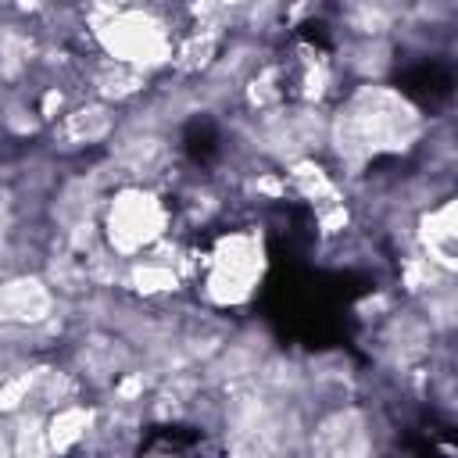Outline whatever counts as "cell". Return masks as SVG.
I'll use <instances>...</instances> for the list:
<instances>
[{"label": "cell", "mask_w": 458, "mask_h": 458, "mask_svg": "<svg viewBox=\"0 0 458 458\" xmlns=\"http://www.w3.org/2000/svg\"><path fill=\"white\" fill-rule=\"evenodd\" d=\"M429 125L426 111L390 79L351 82L329 104L322 157L340 179L358 182L383 161L419 154Z\"/></svg>", "instance_id": "1"}, {"label": "cell", "mask_w": 458, "mask_h": 458, "mask_svg": "<svg viewBox=\"0 0 458 458\" xmlns=\"http://www.w3.org/2000/svg\"><path fill=\"white\" fill-rule=\"evenodd\" d=\"M86 47L125 61L154 79L172 72V57H175V43L182 32V21L175 14V7H157V4H143V0H122L107 11L86 14Z\"/></svg>", "instance_id": "2"}, {"label": "cell", "mask_w": 458, "mask_h": 458, "mask_svg": "<svg viewBox=\"0 0 458 458\" xmlns=\"http://www.w3.org/2000/svg\"><path fill=\"white\" fill-rule=\"evenodd\" d=\"M265 276V240L254 225H236L215 236L208 250L193 261V293L197 304L211 311L243 308Z\"/></svg>", "instance_id": "3"}, {"label": "cell", "mask_w": 458, "mask_h": 458, "mask_svg": "<svg viewBox=\"0 0 458 458\" xmlns=\"http://www.w3.org/2000/svg\"><path fill=\"white\" fill-rule=\"evenodd\" d=\"M175 236L172 190L150 182H114L100 204V240L104 247L132 261Z\"/></svg>", "instance_id": "4"}, {"label": "cell", "mask_w": 458, "mask_h": 458, "mask_svg": "<svg viewBox=\"0 0 458 458\" xmlns=\"http://www.w3.org/2000/svg\"><path fill=\"white\" fill-rule=\"evenodd\" d=\"M390 422L379 404L354 397L329 401L308 415L304 451L308 454H376L386 447Z\"/></svg>", "instance_id": "5"}, {"label": "cell", "mask_w": 458, "mask_h": 458, "mask_svg": "<svg viewBox=\"0 0 458 458\" xmlns=\"http://www.w3.org/2000/svg\"><path fill=\"white\" fill-rule=\"evenodd\" d=\"M118 122H122V107L104 104L97 97H79L64 114H57L47 125L43 147L61 161H89L104 154V147L114 140Z\"/></svg>", "instance_id": "6"}, {"label": "cell", "mask_w": 458, "mask_h": 458, "mask_svg": "<svg viewBox=\"0 0 458 458\" xmlns=\"http://www.w3.org/2000/svg\"><path fill=\"white\" fill-rule=\"evenodd\" d=\"M57 322H68L64 301L39 268L0 272V329H47Z\"/></svg>", "instance_id": "7"}, {"label": "cell", "mask_w": 458, "mask_h": 458, "mask_svg": "<svg viewBox=\"0 0 458 458\" xmlns=\"http://www.w3.org/2000/svg\"><path fill=\"white\" fill-rule=\"evenodd\" d=\"M411 250L422 254L426 261L440 265L444 272H454V250H458V229H454V193H444L419 208L411 215L408 229Z\"/></svg>", "instance_id": "8"}, {"label": "cell", "mask_w": 458, "mask_h": 458, "mask_svg": "<svg viewBox=\"0 0 458 458\" xmlns=\"http://www.w3.org/2000/svg\"><path fill=\"white\" fill-rule=\"evenodd\" d=\"M143 4H157V7H175V0H143Z\"/></svg>", "instance_id": "9"}]
</instances>
